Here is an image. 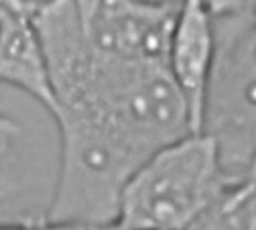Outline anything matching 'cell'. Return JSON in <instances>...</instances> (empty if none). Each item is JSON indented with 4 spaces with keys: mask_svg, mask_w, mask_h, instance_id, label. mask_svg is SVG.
I'll return each instance as SVG.
<instances>
[{
    "mask_svg": "<svg viewBox=\"0 0 256 230\" xmlns=\"http://www.w3.org/2000/svg\"><path fill=\"white\" fill-rule=\"evenodd\" d=\"M240 184L217 137L188 133L128 181L114 223L124 230H210Z\"/></svg>",
    "mask_w": 256,
    "mask_h": 230,
    "instance_id": "cell-2",
    "label": "cell"
},
{
    "mask_svg": "<svg viewBox=\"0 0 256 230\" xmlns=\"http://www.w3.org/2000/svg\"><path fill=\"white\" fill-rule=\"evenodd\" d=\"M0 230H59L58 223L47 220L44 215L40 218H26L17 223L0 224Z\"/></svg>",
    "mask_w": 256,
    "mask_h": 230,
    "instance_id": "cell-6",
    "label": "cell"
},
{
    "mask_svg": "<svg viewBox=\"0 0 256 230\" xmlns=\"http://www.w3.org/2000/svg\"><path fill=\"white\" fill-rule=\"evenodd\" d=\"M241 185H244V187L256 185V149H254V152H253V155L250 158V163H248V166L246 169Z\"/></svg>",
    "mask_w": 256,
    "mask_h": 230,
    "instance_id": "cell-7",
    "label": "cell"
},
{
    "mask_svg": "<svg viewBox=\"0 0 256 230\" xmlns=\"http://www.w3.org/2000/svg\"><path fill=\"white\" fill-rule=\"evenodd\" d=\"M218 230H256V185H238L223 208Z\"/></svg>",
    "mask_w": 256,
    "mask_h": 230,
    "instance_id": "cell-4",
    "label": "cell"
},
{
    "mask_svg": "<svg viewBox=\"0 0 256 230\" xmlns=\"http://www.w3.org/2000/svg\"><path fill=\"white\" fill-rule=\"evenodd\" d=\"M59 167L44 217L113 223L120 194L158 151L190 131L168 69L76 66L52 83Z\"/></svg>",
    "mask_w": 256,
    "mask_h": 230,
    "instance_id": "cell-1",
    "label": "cell"
},
{
    "mask_svg": "<svg viewBox=\"0 0 256 230\" xmlns=\"http://www.w3.org/2000/svg\"><path fill=\"white\" fill-rule=\"evenodd\" d=\"M252 27H253L254 48H256V2H253V6H252Z\"/></svg>",
    "mask_w": 256,
    "mask_h": 230,
    "instance_id": "cell-8",
    "label": "cell"
},
{
    "mask_svg": "<svg viewBox=\"0 0 256 230\" xmlns=\"http://www.w3.org/2000/svg\"><path fill=\"white\" fill-rule=\"evenodd\" d=\"M20 125L8 114L0 111V160L11 152L20 136Z\"/></svg>",
    "mask_w": 256,
    "mask_h": 230,
    "instance_id": "cell-5",
    "label": "cell"
},
{
    "mask_svg": "<svg viewBox=\"0 0 256 230\" xmlns=\"http://www.w3.org/2000/svg\"><path fill=\"white\" fill-rule=\"evenodd\" d=\"M218 59V32L211 2H181L168 53L169 75L186 105L192 133H204Z\"/></svg>",
    "mask_w": 256,
    "mask_h": 230,
    "instance_id": "cell-3",
    "label": "cell"
}]
</instances>
